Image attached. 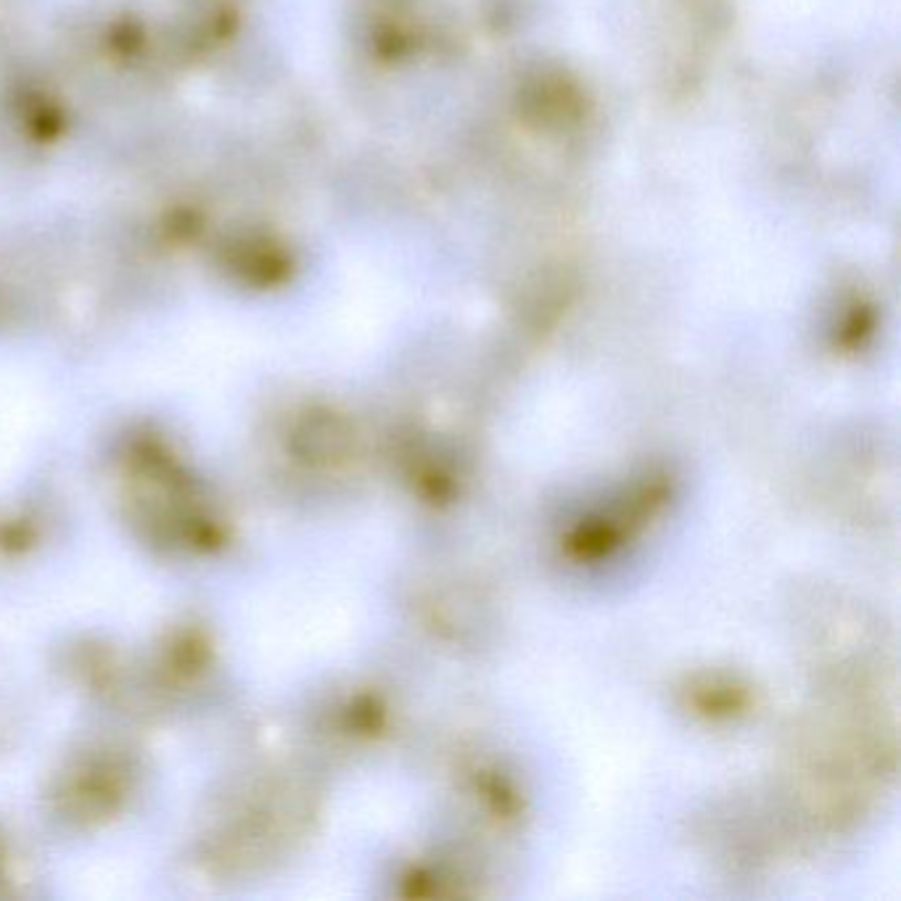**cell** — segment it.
Listing matches in <instances>:
<instances>
[{
	"instance_id": "1",
	"label": "cell",
	"mask_w": 901,
	"mask_h": 901,
	"mask_svg": "<svg viewBox=\"0 0 901 901\" xmlns=\"http://www.w3.org/2000/svg\"><path fill=\"white\" fill-rule=\"evenodd\" d=\"M746 693L743 690H735V687H701L695 690V706L711 717H732L735 711H740L746 706Z\"/></svg>"
}]
</instances>
